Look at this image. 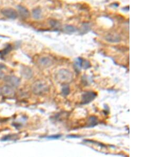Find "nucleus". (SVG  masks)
Returning <instances> with one entry per match:
<instances>
[{
  "label": "nucleus",
  "instance_id": "15",
  "mask_svg": "<svg viewBox=\"0 0 158 157\" xmlns=\"http://www.w3.org/2000/svg\"><path fill=\"white\" fill-rule=\"evenodd\" d=\"M62 93L63 94V95L64 96L68 95L69 94L70 89H69L68 86L65 85V86L63 87L62 89Z\"/></svg>",
  "mask_w": 158,
  "mask_h": 157
},
{
  "label": "nucleus",
  "instance_id": "1",
  "mask_svg": "<svg viewBox=\"0 0 158 157\" xmlns=\"http://www.w3.org/2000/svg\"><path fill=\"white\" fill-rule=\"evenodd\" d=\"M72 76L71 72L65 69H62L57 72L56 78L60 83L66 84L72 81Z\"/></svg>",
  "mask_w": 158,
  "mask_h": 157
},
{
  "label": "nucleus",
  "instance_id": "12",
  "mask_svg": "<svg viewBox=\"0 0 158 157\" xmlns=\"http://www.w3.org/2000/svg\"><path fill=\"white\" fill-rule=\"evenodd\" d=\"M32 15L33 18L35 19H39L41 18L42 12L41 9L39 8L35 9L32 11Z\"/></svg>",
  "mask_w": 158,
  "mask_h": 157
},
{
  "label": "nucleus",
  "instance_id": "4",
  "mask_svg": "<svg viewBox=\"0 0 158 157\" xmlns=\"http://www.w3.org/2000/svg\"><path fill=\"white\" fill-rule=\"evenodd\" d=\"M4 81L7 85L12 87H17L19 86L20 84V79L15 76H6L4 78Z\"/></svg>",
  "mask_w": 158,
  "mask_h": 157
},
{
  "label": "nucleus",
  "instance_id": "10",
  "mask_svg": "<svg viewBox=\"0 0 158 157\" xmlns=\"http://www.w3.org/2000/svg\"><path fill=\"white\" fill-rule=\"evenodd\" d=\"M21 74L22 76L26 79H30L32 77L33 72L32 70L28 67H24L22 68Z\"/></svg>",
  "mask_w": 158,
  "mask_h": 157
},
{
  "label": "nucleus",
  "instance_id": "17",
  "mask_svg": "<svg viewBox=\"0 0 158 157\" xmlns=\"http://www.w3.org/2000/svg\"><path fill=\"white\" fill-rule=\"evenodd\" d=\"M61 137V135H54V136H50V137H47V138L50 139H58Z\"/></svg>",
  "mask_w": 158,
  "mask_h": 157
},
{
  "label": "nucleus",
  "instance_id": "16",
  "mask_svg": "<svg viewBox=\"0 0 158 157\" xmlns=\"http://www.w3.org/2000/svg\"><path fill=\"white\" fill-rule=\"evenodd\" d=\"M65 31H66V32L68 33H72L76 31V29L73 26H69L68 25L65 28Z\"/></svg>",
  "mask_w": 158,
  "mask_h": 157
},
{
  "label": "nucleus",
  "instance_id": "7",
  "mask_svg": "<svg viewBox=\"0 0 158 157\" xmlns=\"http://www.w3.org/2000/svg\"><path fill=\"white\" fill-rule=\"evenodd\" d=\"M2 15L4 16H6L7 18L10 19H15L18 17V12H16L15 10L13 9H4L2 10Z\"/></svg>",
  "mask_w": 158,
  "mask_h": 157
},
{
  "label": "nucleus",
  "instance_id": "14",
  "mask_svg": "<svg viewBox=\"0 0 158 157\" xmlns=\"http://www.w3.org/2000/svg\"><path fill=\"white\" fill-rule=\"evenodd\" d=\"M17 139V136L15 135H8L4 137L2 139V141H9Z\"/></svg>",
  "mask_w": 158,
  "mask_h": 157
},
{
  "label": "nucleus",
  "instance_id": "2",
  "mask_svg": "<svg viewBox=\"0 0 158 157\" xmlns=\"http://www.w3.org/2000/svg\"><path fill=\"white\" fill-rule=\"evenodd\" d=\"M31 89L34 94L41 95L48 92L49 87L47 84H45L44 82L41 81H38L33 84Z\"/></svg>",
  "mask_w": 158,
  "mask_h": 157
},
{
  "label": "nucleus",
  "instance_id": "13",
  "mask_svg": "<svg viewBox=\"0 0 158 157\" xmlns=\"http://www.w3.org/2000/svg\"><path fill=\"white\" fill-rule=\"evenodd\" d=\"M98 124L97 118L95 116H91L89 118V127H94Z\"/></svg>",
  "mask_w": 158,
  "mask_h": 157
},
{
  "label": "nucleus",
  "instance_id": "9",
  "mask_svg": "<svg viewBox=\"0 0 158 157\" xmlns=\"http://www.w3.org/2000/svg\"><path fill=\"white\" fill-rule=\"evenodd\" d=\"M18 9L19 13L20 14V15L22 18L24 19L28 18L30 16V12L29 10L23 6H19L18 7Z\"/></svg>",
  "mask_w": 158,
  "mask_h": 157
},
{
  "label": "nucleus",
  "instance_id": "11",
  "mask_svg": "<svg viewBox=\"0 0 158 157\" xmlns=\"http://www.w3.org/2000/svg\"><path fill=\"white\" fill-rule=\"evenodd\" d=\"M106 40L111 42H117L120 41V38L117 34H109L106 36Z\"/></svg>",
  "mask_w": 158,
  "mask_h": 157
},
{
  "label": "nucleus",
  "instance_id": "19",
  "mask_svg": "<svg viewBox=\"0 0 158 157\" xmlns=\"http://www.w3.org/2000/svg\"><path fill=\"white\" fill-rule=\"evenodd\" d=\"M6 67V66L3 64V63H0V69L4 68Z\"/></svg>",
  "mask_w": 158,
  "mask_h": 157
},
{
  "label": "nucleus",
  "instance_id": "5",
  "mask_svg": "<svg viewBox=\"0 0 158 157\" xmlns=\"http://www.w3.org/2000/svg\"><path fill=\"white\" fill-rule=\"evenodd\" d=\"M90 67V63L86 60L83 59L82 58H77L74 63V67L77 71L79 70L81 68L87 69L89 68Z\"/></svg>",
  "mask_w": 158,
  "mask_h": 157
},
{
  "label": "nucleus",
  "instance_id": "6",
  "mask_svg": "<svg viewBox=\"0 0 158 157\" xmlns=\"http://www.w3.org/2000/svg\"><path fill=\"white\" fill-rule=\"evenodd\" d=\"M1 93L6 98H11L15 96V91L13 87L6 85L1 89Z\"/></svg>",
  "mask_w": 158,
  "mask_h": 157
},
{
  "label": "nucleus",
  "instance_id": "20",
  "mask_svg": "<svg viewBox=\"0 0 158 157\" xmlns=\"http://www.w3.org/2000/svg\"><path fill=\"white\" fill-rule=\"evenodd\" d=\"M2 95V93H1V89L0 88V96Z\"/></svg>",
  "mask_w": 158,
  "mask_h": 157
},
{
  "label": "nucleus",
  "instance_id": "8",
  "mask_svg": "<svg viewBox=\"0 0 158 157\" xmlns=\"http://www.w3.org/2000/svg\"><path fill=\"white\" fill-rule=\"evenodd\" d=\"M39 65L42 67H48L52 64V60L48 57H42L38 60Z\"/></svg>",
  "mask_w": 158,
  "mask_h": 157
},
{
  "label": "nucleus",
  "instance_id": "3",
  "mask_svg": "<svg viewBox=\"0 0 158 157\" xmlns=\"http://www.w3.org/2000/svg\"><path fill=\"white\" fill-rule=\"evenodd\" d=\"M97 96V93L94 92H87L83 94L82 96V104H87L91 102Z\"/></svg>",
  "mask_w": 158,
  "mask_h": 157
},
{
  "label": "nucleus",
  "instance_id": "18",
  "mask_svg": "<svg viewBox=\"0 0 158 157\" xmlns=\"http://www.w3.org/2000/svg\"><path fill=\"white\" fill-rule=\"evenodd\" d=\"M4 73L2 72V71H0V79H1L4 77Z\"/></svg>",
  "mask_w": 158,
  "mask_h": 157
}]
</instances>
